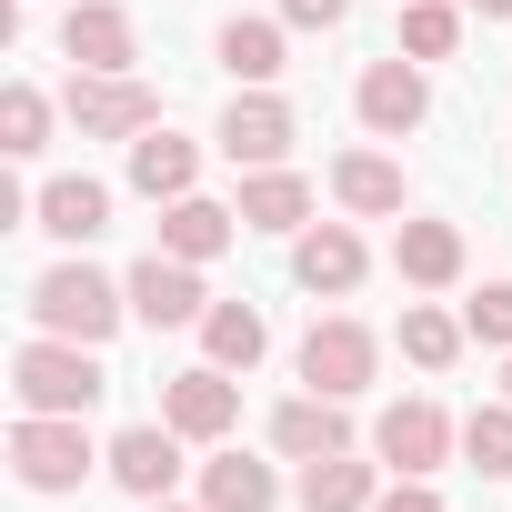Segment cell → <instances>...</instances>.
Segmentation results:
<instances>
[{"mask_svg": "<svg viewBox=\"0 0 512 512\" xmlns=\"http://www.w3.org/2000/svg\"><path fill=\"white\" fill-rule=\"evenodd\" d=\"M131 322V282H111V272H91V262H51L41 282H31V332H61V342H111Z\"/></svg>", "mask_w": 512, "mask_h": 512, "instance_id": "6da1fadb", "label": "cell"}, {"mask_svg": "<svg viewBox=\"0 0 512 512\" xmlns=\"http://www.w3.org/2000/svg\"><path fill=\"white\" fill-rule=\"evenodd\" d=\"M11 392H21V412H91V402L111 392V372H101V352H91V342L31 332V342L11 352Z\"/></svg>", "mask_w": 512, "mask_h": 512, "instance_id": "7a4b0ae2", "label": "cell"}, {"mask_svg": "<svg viewBox=\"0 0 512 512\" xmlns=\"http://www.w3.org/2000/svg\"><path fill=\"white\" fill-rule=\"evenodd\" d=\"M91 432H81V412H21L11 422V472H21V492H41V502H61V492H81L91 482Z\"/></svg>", "mask_w": 512, "mask_h": 512, "instance_id": "3957f363", "label": "cell"}, {"mask_svg": "<svg viewBox=\"0 0 512 512\" xmlns=\"http://www.w3.org/2000/svg\"><path fill=\"white\" fill-rule=\"evenodd\" d=\"M292 372H302V392H332V402H362V392H372V372H382V342H372V332H362L352 312H322V322L302 332Z\"/></svg>", "mask_w": 512, "mask_h": 512, "instance_id": "277c9868", "label": "cell"}, {"mask_svg": "<svg viewBox=\"0 0 512 512\" xmlns=\"http://www.w3.org/2000/svg\"><path fill=\"white\" fill-rule=\"evenodd\" d=\"M71 121L81 141H141L161 121V91L141 71H71Z\"/></svg>", "mask_w": 512, "mask_h": 512, "instance_id": "5b68a950", "label": "cell"}, {"mask_svg": "<svg viewBox=\"0 0 512 512\" xmlns=\"http://www.w3.org/2000/svg\"><path fill=\"white\" fill-rule=\"evenodd\" d=\"M452 442H462V422H452L442 402H422V392L372 422V462H382V472H412V482H432V472L452 462Z\"/></svg>", "mask_w": 512, "mask_h": 512, "instance_id": "8992f818", "label": "cell"}, {"mask_svg": "<svg viewBox=\"0 0 512 512\" xmlns=\"http://www.w3.org/2000/svg\"><path fill=\"white\" fill-rule=\"evenodd\" d=\"M221 161L231 171H272V161H292V141H302V121H292V101L282 91H231V111H221Z\"/></svg>", "mask_w": 512, "mask_h": 512, "instance_id": "52a82bcc", "label": "cell"}, {"mask_svg": "<svg viewBox=\"0 0 512 512\" xmlns=\"http://www.w3.org/2000/svg\"><path fill=\"white\" fill-rule=\"evenodd\" d=\"M352 111H362V131L372 141H412L422 121H432V81H422V61H372L362 81H352Z\"/></svg>", "mask_w": 512, "mask_h": 512, "instance_id": "ba28073f", "label": "cell"}, {"mask_svg": "<svg viewBox=\"0 0 512 512\" xmlns=\"http://www.w3.org/2000/svg\"><path fill=\"white\" fill-rule=\"evenodd\" d=\"M161 422H171L181 442H231V422H241V382H231L221 362H191V372L161 382Z\"/></svg>", "mask_w": 512, "mask_h": 512, "instance_id": "9c48e42d", "label": "cell"}, {"mask_svg": "<svg viewBox=\"0 0 512 512\" xmlns=\"http://www.w3.org/2000/svg\"><path fill=\"white\" fill-rule=\"evenodd\" d=\"M201 312H211L201 262H171V251L131 262V322H151V332H201Z\"/></svg>", "mask_w": 512, "mask_h": 512, "instance_id": "30bf717a", "label": "cell"}, {"mask_svg": "<svg viewBox=\"0 0 512 512\" xmlns=\"http://www.w3.org/2000/svg\"><path fill=\"white\" fill-rule=\"evenodd\" d=\"M101 472H111L131 502H171V482H181V432H171V422H131V432H111Z\"/></svg>", "mask_w": 512, "mask_h": 512, "instance_id": "8fae6325", "label": "cell"}, {"mask_svg": "<svg viewBox=\"0 0 512 512\" xmlns=\"http://www.w3.org/2000/svg\"><path fill=\"white\" fill-rule=\"evenodd\" d=\"M362 272H372V251H362L352 221H312V231H292V282H302V292L342 302V292H362Z\"/></svg>", "mask_w": 512, "mask_h": 512, "instance_id": "7c38bea8", "label": "cell"}, {"mask_svg": "<svg viewBox=\"0 0 512 512\" xmlns=\"http://www.w3.org/2000/svg\"><path fill=\"white\" fill-rule=\"evenodd\" d=\"M61 61L71 71H141V31L121 0H81V11H61Z\"/></svg>", "mask_w": 512, "mask_h": 512, "instance_id": "4fadbf2b", "label": "cell"}, {"mask_svg": "<svg viewBox=\"0 0 512 512\" xmlns=\"http://www.w3.org/2000/svg\"><path fill=\"white\" fill-rule=\"evenodd\" d=\"M332 201H342L352 221H402V211H412V181H402L392 151H342V161H332Z\"/></svg>", "mask_w": 512, "mask_h": 512, "instance_id": "5bb4252c", "label": "cell"}, {"mask_svg": "<svg viewBox=\"0 0 512 512\" xmlns=\"http://www.w3.org/2000/svg\"><path fill=\"white\" fill-rule=\"evenodd\" d=\"M282 31H292V21H241V11H231V21L211 31V61H221L241 91H272V81L292 71V41H282Z\"/></svg>", "mask_w": 512, "mask_h": 512, "instance_id": "9a60e30c", "label": "cell"}, {"mask_svg": "<svg viewBox=\"0 0 512 512\" xmlns=\"http://www.w3.org/2000/svg\"><path fill=\"white\" fill-rule=\"evenodd\" d=\"M31 221L51 231V241H101L111 231V181H91V171H61V181H41V201H31Z\"/></svg>", "mask_w": 512, "mask_h": 512, "instance_id": "2e32d148", "label": "cell"}, {"mask_svg": "<svg viewBox=\"0 0 512 512\" xmlns=\"http://www.w3.org/2000/svg\"><path fill=\"white\" fill-rule=\"evenodd\" d=\"M272 452H282V462H322V452H352V412H342L332 392H292V402L272 412Z\"/></svg>", "mask_w": 512, "mask_h": 512, "instance_id": "e0dca14e", "label": "cell"}, {"mask_svg": "<svg viewBox=\"0 0 512 512\" xmlns=\"http://www.w3.org/2000/svg\"><path fill=\"white\" fill-rule=\"evenodd\" d=\"M392 272H402L412 292H452V282H462V231L402 211V231H392Z\"/></svg>", "mask_w": 512, "mask_h": 512, "instance_id": "ac0fdd59", "label": "cell"}, {"mask_svg": "<svg viewBox=\"0 0 512 512\" xmlns=\"http://www.w3.org/2000/svg\"><path fill=\"white\" fill-rule=\"evenodd\" d=\"M241 231H312V181L292 171V161H272V171H241Z\"/></svg>", "mask_w": 512, "mask_h": 512, "instance_id": "d6986e66", "label": "cell"}, {"mask_svg": "<svg viewBox=\"0 0 512 512\" xmlns=\"http://www.w3.org/2000/svg\"><path fill=\"white\" fill-rule=\"evenodd\" d=\"M231 241H241V211H221V201H201V191L161 201V251H171V262H221Z\"/></svg>", "mask_w": 512, "mask_h": 512, "instance_id": "ffe728a7", "label": "cell"}, {"mask_svg": "<svg viewBox=\"0 0 512 512\" xmlns=\"http://www.w3.org/2000/svg\"><path fill=\"white\" fill-rule=\"evenodd\" d=\"M201 502H211V512H272V502H282V472L251 462L241 442H211V462H201Z\"/></svg>", "mask_w": 512, "mask_h": 512, "instance_id": "44dd1931", "label": "cell"}, {"mask_svg": "<svg viewBox=\"0 0 512 512\" xmlns=\"http://www.w3.org/2000/svg\"><path fill=\"white\" fill-rule=\"evenodd\" d=\"M302 512H372L382 502V462H362V452H322V462H302Z\"/></svg>", "mask_w": 512, "mask_h": 512, "instance_id": "7402d4cb", "label": "cell"}, {"mask_svg": "<svg viewBox=\"0 0 512 512\" xmlns=\"http://www.w3.org/2000/svg\"><path fill=\"white\" fill-rule=\"evenodd\" d=\"M191 181H201V151H191L181 131H161V121H151V131L131 141V191H141V201H181Z\"/></svg>", "mask_w": 512, "mask_h": 512, "instance_id": "603a6c76", "label": "cell"}, {"mask_svg": "<svg viewBox=\"0 0 512 512\" xmlns=\"http://www.w3.org/2000/svg\"><path fill=\"white\" fill-rule=\"evenodd\" d=\"M272 352V322H262V302H211L201 312V362H221V372H251Z\"/></svg>", "mask_w": 512, "mask_h": 512, "instance_id": "cb8c5ba5", "label": "cell"}, {"mask_svg": "<svg viewBox=\"0 0 512 512\" xmlns=\"http://www.w3.org/2000/svg\"><path fill=\"white\" fill-rule=\"evenodd\" d=\"M462 21H472L462 0H402V41H392V51H402V61H452V51H462Z\"/></svg>", "mask_w": 512, "mask_h": 512, "instance_id": "d4e9b609", "label": "cell"}, {"mask_svg": "<svg viewBox=\"0 0 512 512\" xmlns=\"http://www.w3.org/2000/svg\"><path fill=\"white\" fill-rule=\"evenodd\" d=\"M462 342H472V332H462L452 312H432V302H402V362H422V372H452V362H462Z\"/></svg>", "mask_w": 512, "mask_h": 512, "instance_id": "484cf974", "label": "cell"}, {"mask_svg": "<svg viewBox=\"0 0 512 512\" xmlns=\"http://www.w3.org/2000/svg\"><path fill=\"white\" fill-rule=\"evenodd\" d=\"M462 452H472V472H482V482H512V392H502V402H482V412L462 422Z\"/></svg>", "mask_w": 512, "mask_h": 512, "instance_id": "4316f807", "label": "cell"}, {"mask_svg": "<svg viewBox=\"0 0 512 512\" xmlns=\"http://www.w3.org/2000/svg\"><path fill=\"white\" fill-rule=\"evenodd\" d=\"M51 141V101L31 91V81H11V91H0V151H11V161H31Z\"/></svg>", "mask_w": 512, "mask_h": 512, "instance_id": "83f0119b", "label": "cell"}, {"mask_svg": "<svg viewBox=\"0 0 512 512\" xmlns=\"http://www.w3.org/2000/svg\"><path fill=\"white\" fill-rule=\"evenodd\" d=\"M462 332H472L482 352H512V282H482V292L462 302Z\"/></svg>", "mask_w": 512, "mask_h": 512, "instance_id": "f1b7e54d", "label": "cell"}, {"mask_svg": "<svg viewBox=\"0 0 512 512\" xmlns=\"http://www.w3.org/2000/svg\"><path fill=\"white\" fill-rule=\"evenodd\" d=\"M372 512H442V492H432V482H412V472H392Z\"/></svg>", "mask_w": 512, "mask_h": 512, "instance_id": "f546056e", "label": "cell"}, {"mask_svg": "<svg viewBox=\"0 0 512 512\" xmlns=\"http://www.w3.org/2000/svg\"><path fill=\"white\" fill-rule=\"evenodd\" d=\"M282 21H292V31H342L352 0H282Z\"/></svg>", "mask_w": 512, "mask_h": 512, "instance_id": "4dcf8cb0", "label": "cell"}, {"mask_svg": "<svg viewBox=\"0 0 512 512\" xmlns=\"http://www.w3.org/2000/svg\"><path fill=\"white\" fill-rule=\"evenodd\" d=\"M462 11H472V21H512V0H462Z\"/></svg>", "mask_w": 512, "mask_h": 512, "instance_id": "1f68e13d", "label": "cell"}, {"mask_svg": "<svg viewBox=\"0 0 512 512\" xmlns=\"http://www.w3.org/2000/svg\"><path fill=\"white\" fill-rule=\"evenodd\" d=\"M151 512H211V502H151Z\"/></svg>", "mask_w": 512, "mask_h": 512, "instance_id": "d6a6232c", "label": "cell"}, {"mask_svg": "<svg viewBox=\"0 0 512 512\" xmlns=\"http://www.w3.org/2000/svg\"><path fill=\"white\" fill-rule=\"evenodd\" d=\"M502 392H512V352H502Z\"/></svg>", "mask_w": 512, "mask_h": 512, "instance_id": "836d02e7", "label": "cell"}]
</instances>
